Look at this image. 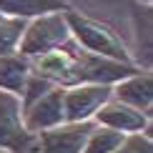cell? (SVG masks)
<instances>
[{
    "label": "cell",
    "instance_id": "1",
    "mask_svg": "<svg viewBox=\"0 0 153 153\" xmlns=\"http://www.w3.org/2000/svg\"><path fill=\"white\" fill-rule=\"evenodd\" d=\"M65 20H68V30H71V40L85 53L100 55V58H108V60H118V63H133L126 43L105 23L85 18L73 8L65 10Z\"/></svg>",
    "mask_w": 153,
    "mask_h": 153
},
{
    "label": "cell",
    "instance_id": "2",
    "mask_svg": "<svg viewBox=\"0 0 153 153\" xmlns=\"http://www.w3.org/2000/svg\"><path fill=\"white\" fill-rule=\"evenodd\" d=\"M68 40H71V30H68L65 13H50V15H40L25 23L18 53L33 60L38 55H45L50 50L65 45Z\"/></svg>",
    "mask_w": 153,
    "mask_h": 153
},
{
    "label": "cell",
    "instance_id": "3",
    "mask_svg": "<svg viewBox=\"0 0 153 153\" xmlns=\"http://www.w3.org/2000/svg\"><path fill=\"white\" fill-rule=\"evenodd\" d=\"M0 151L35 153V136L23 123L20 98L0 91Z\"/></svg>",
    "mask_w": 153,
    "mask_h": 153
},
{
    "label": "cell",
    "instance_id": "4",
    "mask_svg": "<svg viewBox=\"0 0 153 153\" xmlns=\"http://www.w3.org/2000/svg\"><path fill=\"white\" fill-rule=\"evenodd\" d=\"M111 98H113V85H100V83H78V85L63 88L65 120H71V123L93 120L95 113Z\"/></svg>",
    "mask_w": 153,
    "mask_h": 153
},
{
    "label": "cell",
    "instance_id": "5",
    "mask_svg": "<svg viewBox=\"0 0 153 153\" xmlns=\"http://www.w3.org/2000/svg\"><path fill=\"white\" fill-rule=\"evenodd\" d=\"M91 128L93 120H85V123L65 120L55 128H48L35 136V153H83Z\"/></svg>",
    "mask_w": 153,
    "mask_h": 153
},
{
    "label": "cell",
    "instance_id": "6",
    "mask_svg": "<svg viewBox=\"0 0 153 153\" xmlns=\"http://www.w3.org/2000/svg\"><path fill=\"white\" fill-rule=\"evenodd\" d=\"M23 123L33 136L55 128V126L65 123V108H63V88L53 85L45 95L35 100V103L23 108Z\"/></svg>",
    "mask_w": 153,
    "mask_h": 153
},
{
    "label": "cell",
    "instance_id": "7",
    "mask_svg": "<svg viewBox=\"0 0 153 153\" xmlns=\"http://www.w3.org/2000/svg\"><path fill=\"white\" fill-rule=\"evenodd\" d=\"M93 123L113 128V131L123 133V136H128V133H148L151 131V116L148 113L136 111V108L120 103L116 98H111L98 113H95Z\"/></svg>",
    "mask_w": 153,
    "mask_h": 153
},
{
    "label": "cell",
    "instance_id": "8",
    "mask_svg": "<svg viewBox=\"0 0 153 153\" xmlns=\"http://www.w3.org/2000/svg\"><path fill=\"white\" fill-rule=\"evenodd\" d=\"M113 98L151 116V111H153V78H151V71H141L138 68L136 73H131L123 80H118L113 85Z\"/></svg>",
    "mask_w": 153,
    "mask_h": 153
},
{
    "label": "cell",
    "instance_id": "9",
    "mask_svg": "<svg viewBox=\"0 0 153 153\" xmlns=\"http://www.w3.org/2000/svg\"><path fill=\"white\" fill-rule=\"evenodd\" d=\"M71 10L68 0H0V15L15 18V20H33L50 13H65Z\"/></svg>",
    "mask_w": 153,
    "mask_h": 153
},
{
    "label": "cell",
    "instance_id": "10",
    "mask_svg": "<svg viewBox=\"0 0 153 153\" xmlns=\"http://www.w3.org/2000/svg\"><path fill=\"white\" fill-rule=\"evenodd\" d=\"M28 78H30V60L28 58H23L20 53L0 55V91L13 93L20 98Z\"/></svg>",
    "mask_w": 153,
    "mask_h": 153
},
{
    "label": "cell",
    "instance_id": "11",
    "mask_svg": "<svg viewBox=\"0 0 153 153\" xmlns=\"http://www.w3.org/2000/svg\"><path fill=\"white\" fill-rule=\"evenodd\" d=\"M123 133L113 131V128H105V126H98L93 123L91 133H88V141H85V148L83 153H113L123 143Z\"/></svg>",
    "mask_w": 153,
    "mask_h": 153
},
{
    "label": "cell",
    "instance_id": "12",
    "mask_svg": "<svg viewBox=\"0 0 153 153\" xmlns=\"http://www.w3.org/2000/svg\"><path fill=\"white\" fill-rule=\"evenodd\" d=\"M23 30H25V20L0 18V55H13V53H18Z\"/></svg>",
    "mask_w": 153,
    "mask_h": 153
},
{
    "label": "cell",
    "instance_id": "13",
    "mask_svg": "<svg viewBox=\"0 0 153 153\" xmlns=\"http://www.w3.org/2000/svg\"><path fill=\"white\" fill-rule=\"evenodd\" d=\"M50 88H53V83H48L45 78H40V75H33L30 73V78L28 83H25V88H23V93H20V105H30V103H35L40 95H45Z\"/></svg>",
    "mask_w": 153,
    "mask_h": 153
},
{
    "label": "cell",
    "instance_id": "14",
    "mask_svg": "<svg viewBox=\"0 0 153 153\" xmlns=\"http://www.w3.org/2000/svg\"><path fill=\"white\" fill-rule=\"evenodd\" d=\"M113 153H153L151 133H128Z\"/></svg>",
    "mask_w": 153,
    "mask_h": 153
},
{
    "label": "cell",
    "instance_id": "15",
    "mask_svg": "<svg viewBox=\"0 0 153 153\" xmlns=\"http://www.w3.org/2000/svg\"><path fill=\"white\" fill-rule=\"evenodd\" d=\"M138 3H143V5H151V3H153V0H138Z\"/></svg>",
    "mask_w": 153,
    "mask_h": 153
},
{
    "label": "cell",
    "instance_id": "16",
    "mask_svg": "<svg viewBox=\"0 0 153 153\" xmlns=\"http://www.w3.org/2000/svg\"><path fill=\"white\" fill-rule=\"evenodd\" d=\"M0 18H3V15H0Z\"/></svg>",
    "mask_w": 153,
    "mask_h": 153
}]
</instances>
